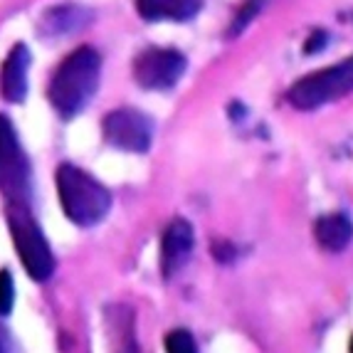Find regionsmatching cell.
Instances as JSON below:
<instances>
[{
    "instance_id": "7",
    "label": "cell",
    "mask_w": 353,
    "mask_h": 353,
    "mask_svg": "<svg viewBox=\"0 0 353 353\" xmlns=\"http://www.w3.org/2000/svg\"><path fill=\"white\" fill-rule=\"evenodd\" d=\"M104 139L119 151L143 153L148 151L153 139L151 119L139 109H117L104 119Z\"/></svg>"
},
{
    "instance_id": "20",
    "label": "cell",
    "mask_w": 353,
    "mask_h": 353,
    "mask_svg": "<svg viewBox=\"0 0 353 353\" xmlns=\"http://www.w3.org/2000/svg\"><path fill=\"white\" fill-rule=\"evenodd\" d=\"M351 353H353V341H351Z\"/></svg>"
},
{
    "instance_id": "12",
    "label": "cell",
    "mask_w": 353,
    "mask_h": 353,
    "mask_svg": "<svg viewBox=\"0 0 353 353\" xmlns=\"http://www.w3.org/2000/svg\"><path fill=\"white\" fill-rule=\"evenodd\" d=\"M109 321V339H112L114 353H139L134 336V316L126 306H112L106 312Z\"/></svg>"
},
{
    "instance_id": "18",
    "label": "cell",
    "mask_w": 353,
    "mask_h": 353,
    "mask_svg": "<svg viewBox=\"0 0 353 353\" xmlns=\"http://www.w3.org/2000/svg\"><path fill=\"white\" fill-rule=\"evenodd\" d=\"M316 48H326V32H314L312 42H306V52H314Z\"/></svg>"
},
{
    "instance_id": "16",
    "label": "cell",
    "mask_w": 353,
    "mask_h": 353,
    "mask_svg": "<svg viewBox=\"0 0 353 353\" xmlns=\"http://www.w3.org/2000/svg\"><path fill=\"white\" fill-rule=\"evenodd\" d=\"M15 301V284H12L10 272H0V316H8Z\"/></svg>"
},
{
    "instance_id": "17",
    "label": "cell",
    "mask_w": 353,
    "mask_h": 353,
    "mask_svg": "<svg viewBox=\"0 0 353 353\" xmlns=\"http://www.w3.org/2000/svg\"><path fill=\"white\" fill-rule=\"evenodd\" d=\"M212 254H215V259H218V262H230V259L235 257V248H232L230 242H215Z\"/></svg>"
},
{
    "instance_id": "4",
    "label": "cell",
    "mask_w": 353,
    "mask_h": 353,
    "mask_svg": "<svg viewBox=\"0 0 353 353\" xmlns=\"http://www.w3.org/2000/svg\"><path fill=\"white\" fill-rule=\"evenodd\" d=\"M0 193L8 203L30 205L32 195V171L18 131L10 124V119L0 114Z\"/></svg>"
},
{
    "instance_id": "1",
    "label": "cell",
    "mask_w": 353,
    "mask_h": 353,
    "mask_svg": "<svg viewBox=\"0 0 353 353\" xmlns=\"http://www.w3.org/2000/svg\"><path fill=\"white\" fill-rule=\"evenodd\" d=\"M101 74V57L97 50L79 48L62 59L50 82V104L62 119H72L92 101Z\"/></svg>"
},
{
    "instance_id": "9",
    "label": "cell",
    "mask_w": 353,
    "mask_h": 353,
    "mask_svg": "<svg viewBox=\"0 0 353 353\" xmlns=\"http://www.w3.org/2000/svg\"><path fill=\"white\" fill-rule=\"evenodd\" d=\"M28 70H30V50L23 42L8 52L3 70H0V92L10 104H20L28 94Z\"/></svg>"
},
{
    "instance_id": "15",
    "label": "cell",
    "mask_w": 353,
    "mask_h": 353,
    "mask_svg": "<svg viewBox=\"0 0 353 353\" xmlns=\"http://www.w3.org/2000/svg\"><path fill=\"white\" fill-rule=\"evenodd\" d=\"M265 6V0H248L245 6H242V10L237 12V18H235V23H232V30H230V35L235 37V35H240L242 30L248 28L250 23H252V18L259 12V8Z\"/></svg>"
},
{
    "instance_id": "2",
    "label": "cell",
    "mask_w": 353,
    "mask_h": 353,
    "mask_svg": "<svg viewBox=\"0 0 353 353\" xmlns=\"http://www.w3.org/2000/svg\"><path fill=\"white\" fill-rule=\"evenodd\" d=\"M57 193L65 215L82 228L101 223L112 208V193L94 176L72 163H62L57 168Z\"/></svg>"
},
{
    "instance_id": "11",
    "label": "cell",
    "mask_w": 353,
    "mask_h": 353,
    "mask_svg": "<svg viewBox=\"0 0 353 353\" xmlns=\"http://www.w3.org/2000/svg\"><path fill=\"white\" fill-rule=\"evenodd\" d=\"M314 235L326 252H343L353 240V223L343 212L321 215L314 225Z\"/></svg>"
},
{
    "instance_id": "13",
    "label": "cell",
    "mask_w": 353,
    "mask_h": 353,
    "mask_svg": "<svg viewBox=\"0 0 353 353\" xmlns=\"http://www.w3.org/2000/svg\"><path fill=\"white\" fill-rule=\"evenodd\" d=\"M84 23H87V12L74 6L54 8V10L42 15V30L48 35H67L72 30L82 28Z\"/></svg>"
},
{
    "instance_id": "19",
    "label": "cell",
    "mask_w": 353,
    "mask_h": 353,
    "mask_svg": "<svg viewBox=\"0 0 353 353\" xmlns=\"http://www.w3.org/2000/svg\"><path fill=\"white\" fill-rule=\"evenodd\" d=\"M0 353H15V351H12L10 334H8V331L3 329V324H0Z\"/></svg>"
},
{
    "instance_id": "14",
    "label": "cell",
    "mask_w": 353,
    "mask_h": 353,
    "mask_svg": "<svg viewBox=\"0 0 353 353\" xmlns=\"http://www.w3.org/2000/svg\"><path fill=\"white\" fill-rule=\"evenodd\" d=\"M165 351L168 353H198V346H195V339L190 336V331H171L165 336Z\"/></svg>"
},
{
    "instance_id": "10",
    "label": "cell",
    "mask_w": 353,
    "mask_h": 353,
    "mask_svg": "<svg viewBox=\"0 0 353 353\" xmlns=\"http://www.w3.org/2000/svg\"><path fill=\"white\" fill-rule=\"evenodd\" d=\"M136 8H139V15L151 23H161V20L183 23L201 12L203 0H136Z\"/></svg>"
},
{
    "instance_id": "3",
    "label": "cell",
    "mask_w": 353,
    "mask_h": 353,
    "mask_svg": "<svg viewBox=\"0 0 353 353\" xmlns=\"http://www.w3.org/2000/svg\"><path fill=\"white\" fill-rule=\"evenodd\" d=\"M6 215L12 235V245L18 250L23 267L35 282H48L54 272V254L50 250V242L45 240V232L32 218L30 205L8 203Z\"/></svg>"
},
{
    "instance_id": "5",
    "label": "cell",
    "mask_w": 353,
    "mask_h": 353,
    "mask_svg": "<svg viewBox=\"0 0 353 353\" xmlns=\"http://www.w3.org/2000/svg\"><path fill=\"white\" fill-rule=\"evenodd\" d=\"M353 92V57H348L341 65H331L324 70L312 72L306 74L304 79L289 89V104L296 106V109H316V106H324L329 101L341 99V97L351 94Z\"/></svg>"
},
{
    "instance_id": "6",
    "label": "cell",
    "mask_w": 353,
    "mask_h": 353,
    "mask_svg": "<svg viewBox=\"0 0 353 353\" xmlns=\"http://www.w3.org/2000/svg\"><path fill=\"white\" fill-rule=\"evenodd\" d=\"M183 72H185V57L168 48H148L134 59L136 84L153 92L176 87Z\"/></svg>"
},
{
    "instance_id": "8",
    "label": "cell",
    "mask_w": 353,
    "mask_h": 353,
    "mask_svg": "<svg viewBox=\"0 0 353 353\" xmlns=\"http://www.w3.org/2000/svg\"><path fill=\"white\" fill-rule=\"evenodd\" d=\"M195 235L190 223H185L183 218L173 220L163 232V240H161V270H163L165 277H171L173 272H178L188 254L193 252Z\"/></svg>"
}]
</instances>
